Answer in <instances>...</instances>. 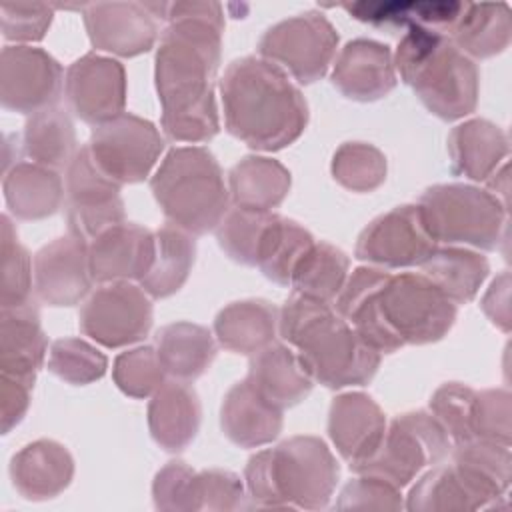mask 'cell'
I'll return each mask as SVG.
<instances>
[{
	"label": "cell",
	"instance_id": "cell-1",
	"mask_svg": "<svg viewBox=\"0 0 512 512\" xmlns=\"http://www.w3.org/2000/svg\"><path fill=\"white\" fill-rule=\"evenodd\" d=\"M154 60L162 130L174 142H208L220 130L214 80L224 16L218 2H172Z\"/></svg>",
	"mask_w": 512,
	"mask_h": 512
},
{
	"label": "cell",
	"instance_id": "cell-2",
	"mask_svg": "<svg viewBox=\"0 0 512 512\" xmlns=\"http://www.w3.org/2000/svg\"><path fill=\"white\" fill-rule=\"evenodd\" d=\"M334 306L380 354L438 342L456 320V304L430 278L416 272L390 274L376 266L352 270Z\"/></svg>",
	"mask_w": 512,
	"mask_h": 512
},
{
	"label": "cell",
	"instance_id": "cell-3",
	"mask_svg": "<svg viewBox=\"0 0 512 512\" xmlns=\"http://www.w3.org/2000/svg\"><path fill=\"white\" fill-rule=\"evenodd\" d=\"M220 98L226 130L248 148L276 152L306 130V98L286 72L264 58L230 62L220 80Z\"/></svg>",
	"mask_w": 512,
	"mask_h": 512
},
{
	"label": "cell",
	"instance_id": "cell-4",
	"mask_svg": "<svg viewBox=\"0 0 512 512\" xmlns=\"http://www.w3.org/2000/svg\"><path fill=\"white\" fill-rule=\"evenodd\" d=\"M278 332L308 376L326 388L364 386L378 372L382 354L332 304L294 292L278 310Z\"/></svg>",
	"mask_w": 512,
	"mask_h": 512
},
{
	"label": "cell",
	"instance_id": "cell-5",
	"mask_svg": "<svg viewBox=\"0 0 512 512\" xmlns=\"http://www.w3.org/2000/svg\"><path fill=\"white\" fill-rule=\"evenodd\" d=\"M340 466L316 436H292L250 456L244 486L250 508L322 510L330 504Z\"/></svg>",
	"mask_w": 512,
	"mask_h": 512
},
{
	"label": "cell",
	"instance_id": "cell-6",
	"mask_svg": "<svg viewBox=\"0 0 512 512\" xmlns=\"http://www.w3.org/2000/svg\"><path fill=\"white\" fill-rule=\"evenodd\" d=\"M394 68L426 110L440 120L454 122L476 110L480 72L446 34L420 26L408 28L396 46Z\"/></svg>",
	"mask_w": 512,
	"mask_h": 512
},
{
	"label": "cell",
	"instance_id": "cell-7",
	"mask_svg": "<svg viewBox=\"0 0 512 512\" xmlns=\"http://www.w3.org/2000/svg\"><path fill=\"white\" fill-rule=\"evenodd\" d=\"M150 190L166 220L192 236L216 230L230 208L222 168L204 146L172 148L154 172Z\"/></svg>",
	"mask_w": 512,
	"mask_h": 512
},
{
	"label": "cell",
	"instance_id": "cell-8",
	"mask_svg": "<svg viewBox=\"0 0 512 512\" xmlns=\"http://www.w3.org/2000/svg\"><path fill=\"white\" fill-rule=\"evenodd\" d=\"M418 206L438 244L496 250L506 234L508 208L488 190L470 184H436Z\"/></svg>",
	"mask_w": 512,
	"mask_h": 512
},
{
	"label": "cell",
	"instance_id": "cell-9",
	"mask_svg": "<svg viewBox=\"0 0 512 512\" xmlns=\"http://www.w3.org/2000/svg\"><path fill=\"white\" fill-rule=\"evenodd\" d=\"M450 450L452 440L436 416L426 410H412L398 414L386 426L376 452L350 470L404 488L412 484L424 468L440 464Z\"/></svg>",
	"mask_w": 512,
	"mask_h": 512
},
{
	"label": "cell",
	"instance_id": "cell-10",
	"mask_svg": "<svg viewBox=\"0 0 512 512\" xmlns=\"http://www.w3.org/2000/svg\"><path fill=\"white\" fill-rule=\"evenodd\" d=\"M336 48V28L324 14L314 10L274 24L258 42L260 58L272 62L300 84L320 80L334 62Z\"/></svg>",
	"mask_w": 512,
	"mask_h": 512
},
{
	"label": "cell",
	"instance_id": "cell-11",
	"mask_svg": "<svg viewBox=\"0 0 512 512\" xmlns=\"http://www.w3.org/2000/svg\"><path fill=\"white\" fill-rule=\"evenodd\" d=\"M94 164L116 184H136L150 176L164 150L158 128L132 112L92 126L86 144Z\"/></svg>",
	"mask_w": 512,
	"mask_h": 512
},
{
	"label": "cell",
	"instance_id": "cell-12",
	"mask_svg": "<svg viewBox=\"0 0 512 512\" xmlns=\"http://www.w3.org/2000/svg\"><path fill=\"white\" fill-rule=\"evenodd\" d=\"M64 212L68 234L92 242L106 228L124 222L120 184L110 180L92 160L86 146L78 148L66 168Z\"/></svg>",
	"mask_w": 512,
	"mask_h": 512
},
{
	"label": "cell",
	"instance_id": "cell-13",
	"mask_svg": "<svg viewBox=\"0 0 512 512\" xmlns=\"http://www.w3.org/2000/svg\"><path fill=\"white\" fill-rule=\"evenodd\" d=\"M150 296L132 282H108L84 300L78 312L80 330L106 348L140 342L152 328Z\"/></svg>",
	"mask_w": 512,
	"mask_h": 512
},
{
	"label": "cell",
	"instance_id": "cell-14",
	"mask_svg": "<svg viewBox=\"0 0 512 512\" xmlns=\"http://www.w3.org/2000/svg\"><path fill=\"white\" fill-rule=\"evenodd\" d=\"M436 248L420 206L404 204L380 214L360 232L356 258L384 270L408 268L420 266Z\"/></svg>",
	"mask_w": 512,
	"mask_h": 512
},
{
	"label": "cell",
	"instance_id": "cell-15",
	"mask_svg": "<svg viewBox=\"0 0 512 512\" xmlns=\"http://www.w3.org/2000/svg\"><path fill=\"white\" fill-rule=\"evenodd\" d=\"M166 8V2H94L80 6L92 46L122 58L148 52L156 44L158 22L166 20Z\"/></svg>",
	"mask_w": 512,
	"mask_h": 512
},
{
	"label": "cell",
	"instance_id": "cell-16",
	"mask_svg": "<svg viewBox=\"0 0 512 512\" xmlns=\"http://www.w3.org/2000/svg\"><path fill=\"white\" fill-rule=\"evenodd\" d=\"M64 88V72L46 50L16 44L0 56V102L18 114H36L56 106Z\"/></svg>",
	"mask_w": 512,
	"mask_h": 512
},
{
	"label": "cell",
	"instance_id": "cell-17",
	"mask_svg": "<svg viewBox=\"0 0 512 512\" xmlns=\"http://www.w3.org/2000/svg\"><path fill=\"white\" fill-rule=\"evenodd\" d=\"M64 98L68 108L92 126L120 116L126 106L124 66L108 56L84 54L66 70Z\"/></svg>",
	"mask_w": 512,
	"mask_h": 512
},
{
	"label": "cell",
	"instance_id": "cell-18",
	"mask_svg": "<svg viewBox=\"0 0 512 512\" xmlns=\"http://www.w3.org/2000/svg\"><path fill=\"white\" fill-rule=\"evenodd\" d=\"M500 498H506V492L494 482L474 468L452 460L430 466L410 488L404 508L416 512L482 510L496 508Z\"/></svg>",
	"mask_w": 512,
	"mask_h": 512
},
{
	"label": "cell",
	"instance_id": "cell-19",
	"mask_svg": "<svg viewBox=\"0 0 512 512\" xmlns=\"http://www.w3.org/2000/svg\"><path fill=\"white\" fill-rule=\"evenodd\" d=\"M34 296L48 306H74L92 288L88 244L68 234L42 246L32 260Z\"/></svg>",
	"mask_w": 512,
	"mask_h": 512
},
{
	"label": "cell",
	"instance_id": "cell-20",
	"mask_svg": "<svg viewBox=\"0 0 512 512\" xmlns=\"http://www.w3.org/2000/svg\"><path fill=\"white\" fill-rule=\"evenodd\" d=\"M154 232L136 222H118L88 242L94 282L142 280L154 260Z\"/></svg>",
	"mask_w": 512,
	"mask_h": 512
},
{
	"label": "cell",
	"instance_id": "cell-21",
	"mask_svg": "<svg viewBox=\"0 0 512 512\" xmlns=\"http://www.w3.org/2000/svg\"><path fill=\"white\" fill-rule=\"evenodd\" d=\"M396 82L394 54L376 40H350L332 62V84L356 102L380 100L396 88Z\"/></svg>",
	"mask_w": 512,
	"mask_h": 512
},
{
	"label": "cell",
	"instance_id": "cell-22",
	"mask_svg": "<svg viewBox=\"0 0 512 512\" xmlns=\"http://www.w3.org/2000/svg\"><path fill=\"white\" fill-rule=\"evenodd\" d=\"M382 408L364 392H346L332 400L328 436L350 468L368 460L386 432Z\"/></svg>",
	"mask_w": 512,
	"mask_h": 512
},
{
	"label": "cell",
	"instance_id": "cell-23",
	"mask_svg": "<svg viewBox=\"0 0 512 512\" xmlns=\"http://www.w3.org/2000/svg\"><path fill=\"white\" fill-rule=\"evenodd\" d=\"M10 478L16 492L32 502H44L62 494L74 478V460L68 448L56 440H34L10 460Z\"/></svg>",
	"mask_w": 512,
	"mask_h": 512
},
{
	"label": "cell",
	"instance_id": "cell-24",
	"mask_svg": "<svg viewBox=\"0 0 512 512\" xmlns=\"http://www.w3.org/2000/svg\"><path fill=\"white\" fill-rule=\"evenodd\" d=\"M202 420L196 390L184 380H166L150 398L148 428L152 440L166 452H182L192 444Z\"/></svg>",
	"mask_w": 512,
	"mask_h": 512
},
{
	"label": "cell",
	"instance_id": "cell-25",
	"mask_svg": "<svg viewBox=\"0 0 512 512\" xmlns=\"http://www.w3.org/2000/svg\"><path fill=\"white\" fill-rule=\"evenodd\" d=\"M220 428L240 448H258L278 438L282 410L258 394L248 380L236 382L220 406Z\"/></svg>",
	"mask_w": 512,
	"mask_h": 512
},
{
	"label": "cell",
	"instance_id": "cell-26",
	"mask_svg": "<svg viewBox=\"0 0 512 512\" xmlns=\"http://www.w3.org/2000/svg\"><path fill=\"white\" fill-rule=\"evenodd\" d=\"M46 352L48 340L34 300L0 308V372L36 380Z\"/></svg>",
	"mask_w": 512,
	"mask_h": 512
},
{
	"label": "cell",
	"instance_id": "cell-27",
	"mask_svg": "<svg viewBox=\"0 0 512 512\" xmlns=\"http://www.w3.org/2000/svg\"><path fill=\"white\" fill-rule=\"evenodd\" d=\"M508 152V134L484 118L466 120L448 134L452 172L474 182H486L506 162Z\"/></svg>",
	"mask_w": 512,
	"mask_h": 512
},
{
	"label": "cell",
	"instance_id": "cell-28",
	"mask_svg": "<svg viewBox=\"0 0 512 512\" xmlns=\"http://www.w3.org/2000/svg\"><path fill=\"white\" fill-rule=\"evenodd\" d=\"M246 380L280 410L302 402L314 386V380L302 368L296 352L276 342L252 354Z\"/></svg>",
	"mask_w": 512,
	"mask_h": 512
},
{
	"label": "cell",
	"instance_id": "cell-29",
	"mask_svg": "<svg viewBox=\"0 0 512 512\" xmlns=\"http://www.w3.org/2000/svg\"><path fill=\"white\" fill-rule=\"evenodd\" d=\"M4 200L18 220H42L64 202L62 176L36 162H16L4 170Z\"/></svg>",
	"mask_w": 512,
	"mask_h": 512
},
{
	"label": "cell",
	"instance_id": "cell-30",
	"mask_svg": "<svg viewBox=\"0 0 512 512\" xmlns=\"http://www.w3.org/2000/svg\"><path fill=\"white\" fill-rule=\"evenodd\" d=\"M276 330L278 308L262 298L232 302L214 318L218 344L234 354H256L274 342Z\"/></svg>",
	"mask_w": 512,
	"mask_h": 512
},
{
	"label": "cell",
	"instance_id": "cell-31",
	"mask_svg": "<svg viewBox=\"0 0 512 512\" xmlns=\"http://www.w3.org/2000/svg\"><path fill=\"white\" fill-rule=\"evenodd\" d=\"M156 352L166 374L176 380L192 382L214 362L216 342L208 328L182 320L158 330Z\"/></svg>",
	"mask_w": 512,
	"mask_h": 512
},
{
	"label": "cell",
	"instance_id": "cell-32",
	"mask_svg": "<svg viewBox=\"0 0 512 512\" xmlns=\"http://www.w3.org/2000/svg\"><path fill=\"white\" fill-rule=\"evenodd\" d=\"M290 184V172L278 160L266 156H246L228 174V192L234 206L264 212L282 204Z\"/></svg>",
	"mask_w": 512,
	"mask_h": 512
},
{
	"label": "cell",
	"instance_id": "cell-33",
	"mask_svg": "<svg viewBox=\"0 0 512 512\" xmlns=\"http://www.w3.org/2000/svg\"><path fill=\"white\" fill-rule=\"evenodd\" d=\"M154 242V260L140 286L150 298H168L188 280L196 258V240L190 232L168 222L154 232Z\"/></svg>",
	"mask_w": 512,
	"mask_h": 512
},
{
	"label": "cell",
	"instance_id": "cell-34",
	"mask_svg": "<svg viewBox=\"0 0 512 512\" xmlns=\"http://www.w3.org/2000/svg\"><path fill=\"white\" fill-rule=\"evenodd\" d=\"M510 8L498 4H470L464 8L452 26L448 38L468 58H492L504 52L510 44Z\"/></svg>",
	"mask_w": 512,
	"mask_h": 512
},
{
	"label": "cell",
	"instance_id": "cell-35",
	"mask_svg": "<svg viewBox=\"0 0 512 512\" xmlns=\"http://www.w3.org/2000/svg\"><path fill=\"white\" fill-rule=\"evenodd\" d=\"M342 8L356 20L374 26H404L428 28L450 34L464 2H352Z\"/></svg>",
	"mask_w": 512,
	"mask_h": 512
},
{
	"label": "cell",
	"instance_id": "cell-36",
	"mask_svg": "<svg viewBox=\"0 0 512 512\" xmlns=\"http://www.w3.org/2000/svg\"><path fill=\"white\" fill-rule=\"evenodd\" d=\"M420 268L454 304L470 302L490 272L486 256L464 246H438Z\"/></svg>",
	"mask_w": 512,
	"mask_h": 512
},
{
	"label": "cell",
	"instance_id": "cell-37",
	"mask_svg": "<svg viewBox=\"0 0 512 512\" xmlns=\"http://www.w3.org/2000/svg\"><path fill=\"white\" fill-rule=\"evenodd\" d=\"M22 150L30 162L56 172L68 168L78 152L70 114L60 106H50L32 114L24 124Z\"/></svg>",
	"mask_w": 512,
	"mask_h": 512
},
{
	"label": "cell",
	"instance_id": "cell-38",
	"mask_svg": "<svg viewBox=\"0 0 512 512\" xmlns=\"http://www.w3.org/2000/svg\"><path fill=\"white\" fill-rule=\"evenodd\" d=\"M314 242L312 234L296 220L272 212L258 244L256 266L268 280L290 286L294 270Z\"/></svg>",
	"mask_w": 512,
	"mask_h": 512
},
{
	"label": "cell",
	"instance_id": "cell-39",
	"mask_svg": "<svg viewBox=\"0 0 512 512\" xmlns=\"http://www.w3.org/2000/svg\"><path fill=\"white\" fill-rule=\"evenodd\" d=\"M348 268L350 260L340 248L328 242H314L294 270L290 286L296 294L334 304L348 278Z\"/></svg>",
	"mask_w": 512,
	"mask_h": 512
},
{
	"label": "cell",
	"instance_id": "cell-40",
	"mask_svg": "<svg viewBox=\"0 0 512 512\" xmlns=\"http://www.w3.org/2000/svg\"><path fill=\"white\" fill-rule=\"evenodd\" d=\"M0 254H2V284L0 308L22 306L32 300L34 270L28 250L20 244L18 232L8 214L0 218Z\"/></svg>",
	"mask_w": 512,
	"mask_h": 512
},
{
	"label": "cell",
	"instance_id": "cell-41",
	"mask_svg": "<svg viewBox=\"0 0 512 512\" xmlns=\"http://www.w3.org/2000/svg\"><path fill=\"white\" fill-rule=\"evenodd\" d=\"M334 180L350 192H372L386 180V156L368 142H344L332 156Z\"/></svg>",
	"mask_w": 512,
	"mask_h": 512
},
{
	"label": "cell",
	"instance_id": "cell-42",
	"mask_svg": "<svg viewBox=\"0 0 512 512\" xmlns=\"http://www.w3.org/2000/svg\"><path fill=\"white\" fill-rule=\"evenodd\" d=\"M272 212L234 206L216 226L218 246L228 258L244 266H256V252Z\"/></svg>",
	"mask_w": 512,
	"mask_h": 512
},
{
	"label": "cell",
	"instance_id": "cell-43",
	"mask_svg": "<svg viewBox=\"0 0 512 512\" xmlns=\"http://www.w3.org/2000/svg\"><path fill=\"white\" fill-rule=\"evenodd\" d=\"M48 370L60 380L84 386L106 374L108 358L82 338H60L50 344Z\"/></svg>",
	"mask_w": 512,
	"mask_h": 512
},
{
	"label": "cell",
	"instance_id": "cell-44",
	"mask_svg": "<svg viewBox=\"0 0 512 512\" xmlns=\"http://www.w3.org/2000/svg\"><path fill=\"white\" fill-rule=\"evenodd\" d=\"M166 370L158 358L156 348L138 346L116 356L112 366L114 384L130 398L152 396L166 380Z\"/></svg>",
	"mask_w": 512,
	"mask_h": 512
},
{
	"label": "cell",
	"instance_id": "cell-45",
	"mask_svg": "<svg viewBox=\"0 0 512 512\" xmlns=\"http://www.w3.org/2000/svg\"><path fill=\"white\" fill-rule=\"evenodd\" d=\"M474 408L476 390L462 382H446L438 386L430 398V412L454 444L472 440Z\"/></svg>",
	"mask_w": 512,
	"mask_h": 512
},
{
	"label": "cell",
	"instance_id": "cell-46",
	"mask_svg": "<svg viewBox=\"0 0 512 512\" xmlns=\"http://www.w3.org/2000/svg\"><path fill=\"white\" fill-rule=\"evenodd\" d=\"M152 500L154 508L164 512L200 510L198 472L184 460H170L154 476Z\"/></svg>",
	"mask_w": 512,
	"mask_h": 512
},
{
	"label": "cell",
	"instance_id": "cell-47",
	"mask_svg": "<svg viewBox=\"0 0 512 512\" xmlns=\"http://www.w3.org/2000/svg\"><path fill=\"white\" fill-rule=\"evenodd\" d=\"M510 392L506 388L476 390V408L472 422V440H488L502 446H510Z\"/></svg>",
	"mask_w": 512,
	"mask_h": 512
},
{
	"label": "cell",
	"instance_id": "cell-48",
	"mask_svg": "<svg viewBox=\"0 0 512 512\" xmlns=\"http://www.w3.org/2000/svg\"><path fill=\"white\" fill-rule=\"evenodd\" d=\"M198 500L200 510L208 512H226L250 508L246 486L240 476L230 470H202L198 472Z\"/></svg>",
	"mask_w": 512,
	"mask_h": 512
},
{
	"label": "cell",
	"instance_id": "cell-49",
	"mask_svg": "<svg viewBox=\"0 0 512 512\" xmlns=\"http://www.w3.org/2000/svg\"><path fill=\"white\" fill-rule=\"evenodd\" d=\"M2 34L12 42H38L52 24L54 6L44 2H12L0 6Z\"/></svg>",
	"mask_w": 512,
	"mask_h": 512
},
{
	"label": "cell",
	"instance_id": "cell-50",
	"mask_svg": "<svg viewBox=\"0 0 512 512\" xmlns=\"http://www.w3.org/2000/svg\"><path fill=\"white\" fill-rule=\"evenodd\" d=\"M338 510H350V508H372V510H400L404 508L400 488L392 486L390 482L368 476V474H358V478L350 480L338 500H336Z\"/></svg>",
	"mask_w": 512,
	"mask_h": 512
},
{
	"label": "cell",
	"instance_id": "cell-51",
	"mask_svg": "<svg viewBox=\"0 0 512 512\" xmlns=\"http://www.w3.org/2000/svg\"><path fill=\"white\" fill-rule=\"evenodd\" d=\"M34 380L12 376L0 372V420H2V434H8L20 420L24 418L30 396H32Z\"/></svg>",
	"mask_w": 512,
	"mask_h": 512
},
{
	"label": "cell",
	"instance_id": "cell-52",
	"mask_svg": "<svg viewBox=\"0 0 512 512\" xmlns=\"http://www.w3.org/2000/svg\"><path fill=\"white\" fill-rule=\"evenodd\" d=\"M480 306L494 326L510 332V274L506 270L492 280Z\"/></svg>",
	"mask_w": 512,
	"mask_h": 512
},
{
	"label": "cell",
	"instance_id": "cell-53",
	"mask_svg": "<svg viewBox=\"0 0 512 512\" xmlns=\"http://www.w3.org/2000/svg\"><path fill=\"white\" fill-rule=\"evenodd\" d=\"M488 192L494 194L508 208V162H504L488 180Z\"/></svg>",
	"mask_w": 512,
	"mask_h": 512
}]
</instances>
